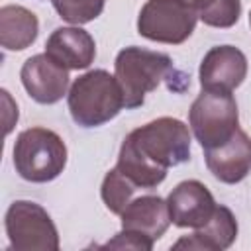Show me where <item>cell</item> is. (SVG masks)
Here are the masks:
<instances>
[{
    "mask_svg": "<svg viewBox=\"0 0 251 251\" xmlns=\"http://www.w3.org/2000/svg\"><path fill=\"white\" fill-rule=\"evenodd\" d=\"M190 159V129L176 118H157L126 135L118 169L141 188L159 186L171 167Z\"/></svg>",
    "mask_w": 251,
    "mask_h": 251,
    "instance_id": "obj_1",
    "label": "cell"
},
{
    "mask_svg": "<svg viewBox=\"0 0 251 251\" xmlns=\"http://www.w3.org/2000/svg\"><path fill=\"white\" fill-rule=\"evenodd\" d=\"M67 104L73 122L80 127L104 126L126 106L118 78L104 69H94L75 78L67 94Z\"/></svg>",
    "mask_w": 251,
    "mask_h": 251,
    "instance_id": "obj_2",
    "label": "cell"
},
{
    "mask_svg": "<svg viewBox=\"0 0 251 251\" xmlns=\"http://www.w3.org/2000/svg\"><path fill=\"white\" fill-rule=\"evenodd\" d=\"M173 71V59L167 53L129 45L116 55L114 76L118 78L127 110L143 106L145 96Z\"/></svg>",
    "mask_w": 251,
    "mask_h": 251,
    "instance_id": "obj_3",
    "label": "cell"
},
{
    "mask_svg": "<svg viewBox=\"0 0 251 251\" xmlns=\"http://www.w3.org/2000/svg\"><path fill=\"white\" fill-rule=\"evenodd\" d=\"M14 167L27 182L55 180L67 167V145L53 129H24L14 143Z\"/></svg>",
    "mask_w": 251,
    "mask_h": 251,
    "instance_id": "obj_4",
    "label": "cell"
},
{
    "mask_svg": "<svg viewBox=\"0 0 251 251\" xmlns=\"http://www.w3.org/2000/svg\"><path fill=\"white\" fill-rule=\"evenodd\" d=\"M188 126L204 151L224 145L239 129V112L233 94L202 88L190 106Z\"/></svg>",
    "mask_w": 251,
    "mask_h": 251,
    "instance_id": "obj_5",
    "label": "cell"
},
{
    "mask_svg": "<svg viewBox=\"0 0 251 251\" xmlns=\"http://www.w3.org/2000/svg\"><path fill=\"white\" fill-rule=\"evenodd\" d=\"M4 227L14 251H59V233L47 210L31 200H16L4 216Z\"/></svg>",
    "mask_w": 251,
    "mask_h": 251,
    "instance_id": "obj_6",
    "label": "cell"
},
{
    "mask_svg": "<svg viewBox=\"0 0 251 251\" xmlns=\"http://www.w3.org/2000/svg\"><path fill=\"white\" fill-rule=\"evenodd\" d=\"M198 22V14L184 0H147L137 16V33L149 41L180 45Z\"/></svg>",
    "mask_w": 251,
    "mask_h": 251,
    "instance_id": "obj_7",
    "label": "cell"
},
{
    "mask_svg": "<svg viewBox=\"0 0 251 251\" xmlns=\"http://www.w3.org/2000/svg\"><path fill=\"white\" fill-rule=\"evenodd\" d=\"M25 92L37 104H57L69 88V69L61 67L47 53L29 57L20 71Z\"/></svg>",
    "mask_w": 251,
    "mask_h": 251,
    "instance_id": "obj_8",
    "label": "cell"
},
{
    "mask_svg": "<svg viewBox=\"0 0 251 251\" xmlns=\"http://www.w3.org/2000/svg\"><path fill=\"white\" fill-rule=\"evenodd\" d=\"M171 222L176 227H202L216 210V200L208 186L200 180H182L167 196Z\"/></svg>",
    "mask_w": 251,
    "mask_h": 251,
    "instance_id": "obj_9",
    "label": "cell"
},
{
    "mask_svg": "<svg viewBox=\"0 0 251 251\" xmlns=\"http://www.w3.org/2000/svg\"><path fill=\"white\" fill-rule=\"evenodd\" d=\"M198 76L204 90L231 92L247 76V57L233 45H216L204 55Z\"/></svg>",
    "mask_w": 251,
    "mask_h": 251,
    "instance_id": "obj_10",
    "label": "cell"
},
{
    "mask_svg": "<svg viewBox=\"0 0 251 251\" xmlns=\"http://www.w3.org/2000/svg\"><path fill=\"white\" fill-rule=\"evenodd\" d=\"M206 167L226 184H237L251 173V139L243 129H237L224 145L204 151Z\"/></svg>",
    "mask_w": 251,
    "mask_h": 251,
    "instance_id": "obj_11",
    "label": "cell"
},
{
    "mask_svg": "<svg viewBox=\"0 0 251 251\" xmlns=\"http://www.w3.org/2000/svg\"><path fill=\"white\" fill-rule=\"evenodd\" d=\"M45 53L69 71L88 69L96 57L94 37L82 27H57L45 43Z\"/></svg>",
    "mask_w": 251,
    "mask_h": 251,
    "instance_id": "obj_12",
    "label": "cell"
},
{
    "mask_svg": "<svg viewBox=\"0 0 251 251\" xmlns=\"http://www.w3.org/2000/svg\"><path fill=\"white\" fill-rule=\"evenodd\" d=\"M171 224L173 222H171L167 200L153 194L133 198L127 204V208L122 212V227L137 231L149 237L151 241L161 239Z\"/></svg>",
    "mask_w": 251,
    "mask_h": 251,
    "instance_id": "obj_13",
    "label": "cell"
},
{
    "mask_svg": "<svg viewBox=\"0 0 251 251\" xmlns=\"http://www.w3.org/2000/svg\"><path fill=\"white\" fill-rule=\"evenodd\" d=\"M237 237V220L227 206L218 204L212 218L198 227L192 235L180 237L173 249H198V251H224L233 245Z\"/></svg>",
    "mask_w": 251,
    "mask_h": 251,
    "instance_id": "obj_14",
    "label": "cell"
},
{
    "mask_svg": "<svg viewBox=\"0 0 251 251\" xmlns=\"http://www.w3.org/2000/svg\"><path fill=\"white\" fill-rule=\"evenodd\" d=\"M39 33V22L33 12L24 6L8 4L0 8V45L6 51L27 49Z\"/></svg>",
    "mask_w": 251,
    "mask_h": 251,
    "instance_id": "obj_15",
    "label": "cell"
},
{
    "mask_svg": "<svg viewBox=\"0 0 251 251\" xmlns=\"http://www.w3.org/2000/svg\"><path fill=\"white\" fill-rule=\"evenodd\" d=\"M194 12L198 20H202L210 27H231L237 24L241 16V0H184Z\"/></svg>",
    "mask_w": 251,
    "mask_h": 251,
    "instance_id": "obj_16",
    "label": "cell"
},
{
    "mask_svg": "<svg viewBox=\"0 0 251 251\" xmlns=\"http://www.w3.org/2000/svg\"><path fill=\"white\" fill-rule=\"evenodd\" d=\"M137 186L118 169H110L102 180V186H100V196H102V202L106 204V208L112 212V214H118L122 216V212L127 208V204L133 200V194H135Z\"/></svg>",
    "mask_w": 251,
    "mask_h": 251,
    "instance_id": "obj_17",
    "label": "cell"
},
{
    "mask_svg": "<svg viewBox=\"0 0 251 251\" xmlns=\"http://www.w3.org/2000/svg\"><path fill=\"white\" fill-rule=\"evenodd\" d=\"M51 2L55 12L73 25H82L96 20L106 4V0H51Z\"/></svg>",
    "mask_w": 251,
    "mask_h": 251,
    "instance_id": "obj_18",
    "label": "cell"
},
{
    "mask_svg": "<svg viewBox=\"0 0 251 251\" xmlns=\"http://www.w3.org/2000/svg\"><path fill=\"white\" fill-rule=\"evenodd\" d=\"M155 245V241H151L149 237L131 231V229H124L120 233H116L108 243H104L102 247L106 249H135V251H151Z\"/></svg>",
    "mask_w": 251,
    "mask_h": 251,
    "instance_id": "obj_19",
    "label": "cell"
},
{
    "mask_svg": "<svg viewBox=\"0 0 251 251\" xmlns=\"http://www.w3.org/2000/svg\"><path fill=\"white\" fill-rule=\"evenodd\" d=\"M249 25H251V12H249Z\"/></svg>",
    "mask_w": 251,
    "mask_h": 251,
    "instance_id": "obj_20",
    "label": "cell"
}]
</instances>
